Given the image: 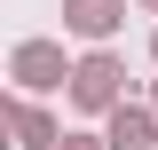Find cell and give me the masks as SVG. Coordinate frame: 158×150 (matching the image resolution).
Segmentation results:
<instances>
[{"label": "cell", "mask_w": 158, "mask_h": 150, "mask_svg": "<svg viewBox=\"0 0 158 150\" xmlns=\"http://www.w3.org/2000/svg\"><path fill=\"white\" fill-rule=\"evenodd\" d=\"M111 63H87V71H79V103H111Z\"/></svg>", "instance_id": "cell-2"}, {"label": "cell", "mask_w": 158, "mask_h": 150, "mask_svg": "<svg viewBox=\"0 0 158 150\" xmlns=\"http://www.w3.org/2000/svg\"><path fill=\"white\" fill-rule=\"evenodd\" d=\"M71 24H79V32H111V0H71Z\"/></svg>", "instance_id": "cell-1"}, {"label": "cell", "mask_w": 158, "mask_h": 150, "mask_svg": "<svg viewBox=\"0 0 158 150\" xmlns=\"http://www.w3.org/2000/svg\"><path fill=\"white\" fill-rule=\"evenodd\" d=\"M111 150H150V127H142V119H118V134H111Z\"/></svg>", "instance_id": "cell-3"}]
</instances>
